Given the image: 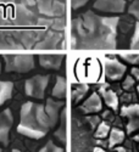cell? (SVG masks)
Instances as JSON below:
<instances>
[{"label":"cell","mask_w":139,"mask_h":152,"mask_svg":"<svg viewBox=\"0 0 139 152\" xmlns=\"http://www.w3.org/2000/svg\"><path fill=\"white\" fill-rule=\"evenodd\" d=\"M118 22L120 18L116 16H100L87 11L72 21V48L77 50L115 49Z\"/></svg>","instance_id":"cell-1"},{"label":"cell","mask_w":139,"mask_h":152,"mask_svg":"<svg viewBox=\"0 0 139 152\" xmlns=\"http://www.w3.org/2000/svg\"><path fill=\"white\" fill-rule=\"evenodd\" d=\"M50 128H53V125L44 105L31 101L22 105L17 125L20 134L32 139H42L48 134Z\"/></svg>","instance_id":"cell-2"},{"label":"cell","mask_w":139,"mask_h":152,"mask_svg":"<svg viewBox=\"0 0 139 152\" xmlns=\"http://www.w3.org/2000/svg\"><path fill=\"white\" fill-rule=\"evenodd\" d=\"M5 71L26 73L34 68V57L32 55H4Z\"/></svg>","instance_id":"cell-3"},{"label":"cell","mask_w":139,"mask_h":152,"mask_svg":"<svg viewBox=\"0 0 139 152\" xmlns=\"http://www.w3.org/2000/svg\"><path fill=\"white\" fill-rule=\"evenodd\" d=\"M49 75H42L38 74L34 77L29 78L24 83V91L26 95L29 97H34V99H43L46 86L49 84Z\"/></svg>","instance_id":"cell-4"},{"label":"cell","mask_w":139,"mask_h":152,"mask_svg":"<svg viewBox=\"0 0 139 152\" xmlns=\"http://www.w3.org/2000/svg\"><path fill=\"white\" fill-rule=\"evenodd\" d=\"M126 67L124 63L120 62L116 58H105L104 60V72L106 78L110 80H118L121 79L124 73H126Z\"/></svg>","instance_id":"cell-5"},{"label":"cell","mask_w":139,"mask_h":152,"mask_svg":"<svg viewBox=\"0 0 139 152\" xmlns=\"http://www.w3.org/2000/svg\"><path fill=\"white\" fill-rule=\"evenodd\" d=\"M62 32L59 31H46L45 34L38 40L33 49L35 50H50V49H56L60 44V40L62 39Z\"/></svg>","instance_id":"cell-6"},{"label":"cell","mask_w":139,"mask_h":152,"mask_svg":"<svg viewBox=\"0 0 139 152\" xmlns=\"http://www.w3.org/2000/svg\"><path fill=\"white\" fill-rule=\"evenodd\" d=\"M121 115L127 118V133L132 134L135 130H139V105H128L121 108Z\"/></svg>","instance_id":"cell-7"},{"label":"cell","mask_w":139,"mask_h":152,"mask_svg":"<svg viewBox=\"0 0 139 152\" xmlns=\"http://www.w3.org/2000/svg\"><path fill=\"white\" fill-rule=\"evenodd\" d=\"M94 9L106 14H121L126 10V0H96Z\"/></svg>","instance_id":"cell-8"},{"label":"cell","mask_w":139,"mask_h":152,"mask_svg":"<svg viewBox=\"0 0 139 152\" xmlns=\"http://www.w3.org/2000/svg\"><path fill=\"white\" fill-rule=\"evenodd\" d=\"M14 122V116L10 108L4 110L0 113V144L7 146L9 144V135Z\"/></svg>","instance_id":"cell-9"},{"label":"cell","mask_w":139,"mask_h":152,"mask_svg":"<svg viewBox=\"0 0 139 152\" xmlns=\"http://www.w3.org/2000/svg\"><path fill=\"white\" fill-rule=\"evenodd\" d=\"M15 21L18 26H33L38 22V18L27 6L18 5L15 10Z\"/></svg>","instance_id":"cell-10"},{"label":"cell","mask_w":139,"mask_h":152,"mask_svg":"<svg viewBox=\"0 0 139 152\" xmlns=\"http://www.w3.org/2000/svg\"><path fill=\"white\" fill-rule=\"evenodd\" d=\"M79 108H81V111L83 113H87V115H90V113H96L99 111H101L103 102H101V99H100L99 94L98 93H93L81 105Z\"/></svg>","instance_id":"cell-11"},{"label":"cell","mask_w":139,"mask_h":152,"mask_svg":"<svg viewBox=\"0 0 139 152\" xmlns=\"http://www.w3.org/2000/svg\"><path fill=\"white\" fill-rule=\"evenodd\" d=\"M65 61L64 55H40L39 65L45 69H60Z\"/></svg>","instance_id":"cell-12"},{"label":"cell","mask_w":139,"mask_h":152,"mask_svg":"<svg viewBox=\"0 0 139 152\" xmlns=\"http://www.w3.org/2000/svg\"><path fill=\"white\" fill-rule=\"evenodd\" d=\"M45 106V111L49 116V119L51 122V125L54 126L57 123L59 116H60V108L64 106L62 100H54V99H48Z\"/></svg>","instance_id":"cell-13"},{"label":"cell","mask_w":139,"mask_h":152,"mask_svg":"<svg viewBox=\"0 0 139 152\" xmlns=\"http://www.w3.org/2000/svg\"><path fill=\"white\" fill-rule=\"evenodd\" d=\"M100 95L103 96V100L104 102L111 108V110H117L118 108V97L116 95V93L109 89V88H105V86H101L99 90Z\"/></svg>","instance_id":"cell-14"},{"label":"cell","mask_w":139,"mask_h":152,"mask_svg":"<svg viewBox=\"0 0 139 152\" xmlns=\"http://www.w3.org/2000/svg\"><path fill=\"white\" fill-rule=\"evenodd\" d=\"M11 49H23V46L15 39L14 35L6 34L0 31V50H11Z\"/></svg>","instance_id":"cell-15"},{"label":"cell","mask_w":139,"mask_h":152,"mask_svg":"<svg viewBox=\"0 0 139 152\" xmlns=\"http://www.w3.org/2000/svg\"><path fill=\"white\" fill-rule=\"evenodd\" d=\"M66 79L64 77H57L56 78V83L53 88V96L56 97L57 100H62L64 101L66 95H67V84H66Z\"/></svg>","instance_id":"cell-16"},{"label":"cell","mask_w":139,"mask_h":152,"mask_svg":"<svg viewBox=\"0 0 139 152\" xmlns=\"http://www.w3.org/2000/svg\"><path fill=\"white\" fill-rule=\"evenodd\" d=\"M14 91V83L7 80H0V106H3L12 96Z\"/></svg>","instance_id":"cell-17"},{"label":"cell","mask_w":139,"mask_h":152,"mask_svg":"<svg viewBox=\"0 0 139 152\" xmlns=\"http://www.w3.org/2000/svg\"><path fill=\"white\" fill-rule=\"evenodd\" d=\"M55 0H35V5L40 15L46 17H53V7H54Z\"/></svg>","instance_id":"cell-18"},{"label":"cell","mask_w":139,"mask_h":152,"mask_svg":"<svg viewBox=\"0 0 139 152\" xmlns=\"http://www.w3.org/2000/svg\"><path fill=\"white\" fill-rule=\"evenodd\" d=\"M124 140V132H122L118 128H112L110 130V137H109V146L115 147L120 144H122Z\"/></svg>","instance_id":"cell-19"},{"label":"cell","mask_w":139,"mask_h":152,"mask_svg":"<svg viewBox=\"0 0 139 152\" xmlns=\"http://www.w3.org/2000/svg\"><path fill=\"white\" fill-rule=\"evenodd\" d=\"M88 90H89V86H88L87 84H79L74 88V89L72 90V100L73 102H79V101L83 99V96L88 93Z\"/></svg>","instance_id":"cell-20"},{"label":"cell","mask_w":139,"mask_h":152,"mask_svg":"<svg viewBox=\"0 0 139 152\" xmlns=\"http://www.w3.org/2000/svg\"><path fill=\"white\" fill-rule=\"evenodd\" d=\"M110 130H111V128H110V125L106 122H100L99 125L95 128L94 135H95L96 139H104V137H106L109 135Z\"/></svg>","instance_id":"cell-21"},{"label":"cell","mask_w":139,"mask_h":152,"mask_svg":"<svg viewBox=\"0 0 139 152\" xmlns=\"http://www.w3.org/2000/svg\"><path fill=\"white\" fill-rule=\"evenodd\" d=\"M65 11H66V6L64 0H55L54 3V7H53V17H62L65 15Z\"/></svg>","instance_id":"cell-22"},{"label":"cell","mask_w":139,"mask_h":152,"mask_svg":"<svg viewBox=\"0 0 139 152\" xmlns=\"http://www.w3.org/2000/svg\"><path fill=\"white\" fill-rule=\"evenodd\" d=\"M65 27H66V22H65L64 16L62 17H55L53 21H50V29L64 32Z\"/></svg>","instance_id":"cell-23"},{"label":"cell","mask_w":139,"mask_h":152,"mask_svg":"<svg viewBox=\"0 0 139 152\" xmlns=\"http://www.w3.org/2000/svg\"><path fill=\"white\" fill-rule=\"evenodd\" d=\"M38 152H65L64 148L55 145L53 141H48Z\"/></svg>","instance_id":"cell-24"},{"label":"cell","mask_w":139,"mask_h":152,"mask_svg":"<svg viewBox=\"0 0 139 152\" xmlns=\"http://www.w3.org/2000/svg\"><path fill=\"white\" fill-rule=\"evenodd\" d=\"M128 14L139 21V0H131L128 6Z\"/></svg>","instance_id":"cell-25"},{"label":"cell","mask_w":139,"mask_h":152,"mask_svg":"<svg viewBox=\"0 0 139 152\" xmlns=\"http://www.w3.org/2000/svg\"><path fill=\"white\" fill-rule=\"evenodd\" d=\"M120 57L131 65H139V54H121Z\"/></svg>","instance_id":"cell-26"},{"label":"cell","mask_w":139,"mask_h":152,"mask_svg":"<svg viewBox=\"0 0 139 152\" xmlns=\"http://www.w3.org/2000/svg\"><path fill=\"white\" fill-rule=\"evenodd\" d=\"M55 137L59 141H61L62 144L66 142V128H65V124H62L59 126L55 132Z\"/></svg>","instance_id":"cell-27"},{"label":"cell","mask_w":139,"mask_h":152,"mask_svg":"<svg viewBox=\"0 0 139 152\" xmlns=\"http://www.w3.org/2000/svg\"><path fill=\"white\" fill-rule=\"evenodd\" d=\"M131 48L132 49H139V21L135 23V28H134V33L131 40Z\"/></svg>","instance_id":"cell-28"},{"label":"cell","mask_w":139,"mask_h":152,"mask_svg":"<svg viewBox=\"0 0 139 152\" xmlns=\"http://www.w3.org/2000/svg\"><path fill=\"white\" fill-rule=\"evenodd\" d=\"M134 83H135L134 78L131 77V75H128V77L124 78V80H123V83H122V88H123L124 90H131L132 88L134 86Z\"/></svg>","instance_id":"cell-29"},{"label":"cell","mask_w":139,"mask_h":152,"mask_svg":"<svg viewBox=\"0 0 139 152\" xmlns=\"http://www.w3.org/2000/svg\"><path fill=\"white\" fill-rule=\"evenodd\" d=\"M89 0H71V5H72V9L73 10H77L82 6H84Z\"/></svg>","instance_id":"cell-30"},{"label":"cell","mask_w":139,"mask_h":152,"mask_svg":"<svg viewBox=\"0 0 139 152\" xmlns=\"http://www.w3.org/2000/svg\"><path fill=\"white\" fill-rule=\"evenodd\" d=\"M88 122L90 123V125H92V128L93 129H95L96 126L99 125V123H100V118L98 117V116H93V117H88Z\"/></svg>","instance_id":"cell-31"},{"label":"cell","mask_w":139,"mask_h":152,"mask_svg":"<svg viewBox=\"0 0 139 152\" xmlns=\"http://www.w3.org/2000/svg\"><path fill=\"white\" fill-rule=\"evenodd\" d=\"M132 72H133V75H135V77H138V78H139V71H138L137 68H133V69H132Z\"/></svg>","instance_id":"cell-32"},{"label":"cell","mask_w":139,"mask_h":152,"mask_svg":"<svg viewBox=\"0 0 139 152\" xmlns=\"http://www.w3.org/2000/svg\"><path fill=\"white\" fill-rule=\"evenodd\" d=\"M93 152H106V151L103 150V148H100V147H95V148L93 150Z\"/></svg>","instance_id":"cell-33"},{"label":"cell","mask_w":139,"mask_h":152,"mask_svg":"<svg viewBox=\"0 0 139 152\" xmlns=\"http://www.w3.org/2000/svg\"><path fill=\"white\" fill-rule=\"evenodd\" d=\"M24 1H26L28 5H34L35 4V0H24Z\"/></svg>","instance_id":"cell-34"},{"label":"cell","mask_w":139,"mask_h":152,"mask_svg":"<svg viewBox=\"0 0 139 152\" xmlns=\"http://www.w3.org/2000/svg\"><path fill=\"white\" fill-rule=\"evenodd\" d=\"M116 152H128L126 148H123V147H117V150H116Z\"/></svg>","instance_id":"cell-35"},{"label":"cell","mask_w":139,"mask_h":152,"mask_svg":"<svg viewBox=\"0 0 139 152\" xmlns=\"http://www.w3.org/2000/svg\"><path fill=\"white\" fill-rule=\"evenodd\" d=\"M10 1H14V0H0V3H10Z\"/></svg>","instance_id":"cell-36"},{"label":"cell","mask_w":139,"mask_h":152,"mask_svg":"<svg viewBox=\"0 0 139 152\" xmlns=\"http://www.w3.org/2000/svg\"><path fill=\"white\" fill-rule=\"evenodd\" d=\"M134 140H135V141H138V142H139V134H138V135H135V136H134Z\"/></svg>","instance_id":"cell-37"},{"label":"cell","mask_w":139,"mask_h":152,"mask_svg":"<svg viewBox=\"0 0 139 152\" xmlns=\"http://www.w3.org/2000/svg\"><path fill=\"white\" fill-rule=\"evenodd\" d=\"M0 72H1V58H0Z\"/></svg>","instance_id":"cell-38"},{"label":"cell","mask_w":139,"mask_h":152,"mask_svg":"<svg viewBox=\"0 0 139 152\" xmlns=\"http://www.w3.org/2000/svg\"><path fill=\"white\" fill-rule=\"evenodd\" d=\"M12 152H21L20 150H12Z\"/></svg>","instance_id":"cell-39"},{"label":"cell","mask_w":139,"mask_h":152,"mask_svg":"<svg viewBox=\"0 0 139 152\" xmlns=\"http://www.w3.org/2000/svg\"><path fill=\"white\" fill-rule=\"evenodd\" d=\"M137 91H138V95H139V85H138V89H137Z\"/></svg>","instance_id":"cell-40"},{"label":"cell","mask_w":139,"mask_h":152,"mask_svg":"<svg viewBox=\"0 0 139 152\" xmlns=\"http://www.w3.org/2000/svg\"><path fill=\"white\" fill-rule=\"evenodd\" d=\"M0 152H1V148H0Z\"/></svg>","instance_id":"cell-41"}]
</instances>
